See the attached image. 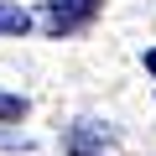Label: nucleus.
<instances>
[{"mask_svg": "<svg viewBox=\"0 0 156 156\" xmlns=\"http://www.w3.org/2000/svg\"><path fill=\"white\" fill-rule=\"evenodd\" d=\"M99 5H104V0H47L42 26H47L52 37H68V31H78V26H89V21L99 16Z\"/></svg>", "mask_w": 156, "mask_h": 156, "instance_id": "obj_1", "label": "nucleus"}, {"mask_svg": "<svg viewBox=\"0 0 156 156\" xmlns=\"http://www.w3.org/2000/svg\"><path fill=\"white\" fill-rule=\"evenodd\" d=\"M26 31H31V16L21 5H5L0 0V37H26Z\"/></svg>", "mask_w": 156, "mask_h": 156, "instance_id": "obj_2", "label": "nucleus"}, {"mask_svg": "<svg viewBox=\"0 0 156 156\" xmlns=\"http://www.w3.org/2000/svg\"><path fill=\"white\" fill-rule=\"evenodd\" d=\"M26 115V99L21 94H0V125H5V120H21Z\"/></svg>", "mask_w": 156, "mask_h": 156, "instance_id": "obj_3", "label": "nucleus"}, {"mask_svg": "<svg viewBox=\"0 0 156 156\" xmlns=\"http://www.w3.org/2000/svg\"><path fill=\"white\" fill-rule=\"evenodd\" d=\"M73 156H99V151H89V140H83V135H73Z\"/></svg>", "mask_w": 156, "mask_h": 156, "instance_id": "obj_4", "label": "nucleus"}, {"mask_svg": "<svg viewBox=\"0 0 156 156\" xmlns=\"http://www.w3.org/2000/svg\"><path fill=\"white\" fill-rule=\"evenodd\" d=\"M146 68H151V73H156V47H151V52H146Z\"/></svg>", "mask_w": 156, "mask_h": 156, "instance_id": "obj_5", "label": "nucleus"}]
</instances>
